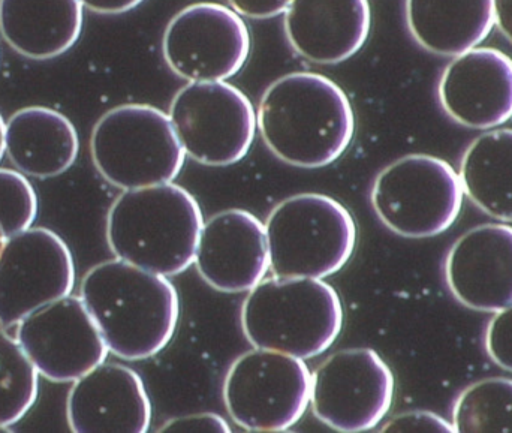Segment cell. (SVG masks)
Instances as JSON below:
<instances>
[{
  "label": "cell",
  "instance_id": "obj_5",
  "mask_svg": "<svg viewBox=\"0 0 512 433\" xmlns=\"http://www.w3.org/2000/svg\"><path fill=\"white\" fill-rule=\"evenodd\" d=\"M265 233L276 278H328L346 266L357 245V225L349 210L312 192L277 204L265 221Z\"/></svg>",
  "mask_w": 512,
  "mask_h": 433
},
{
  "label": "cell",
  "instance_id": "obj_2",
  "mask_svg": "<svg viewBox=\"0 0 512 433\" xmlns=\"http://www.w3.org/2000/svg\"><path fill=\"white\" fill-rule=\"evenodd\" d=\"M80 297L119 359H150L176 333L180 300L173 282L119 258L93 266L81 281Z\"/></svg>",
  "mask_w": 512,
  "mask_h": 433
},
{
  "label": "cell",
  "instance_id": "obj_26",
  "mask_svg": "<svg viewBox=\"0 0 512 433\" xmlns=\"http://www.w3.org/2000/svg\"><path fill=\"white\" fill-rule=\"evenodd\" d=\"M486 350L490 359L512 372V305L496 312L486 332Z\"/></svg>",
  "mask_w": 512,
  "mask_h": 433
},
{
  "label": "cell",
  "instance_id": "obj_15",
  "mask_svg": "<svg viewBox=\"0 0 512 433\" xmlns=\"http://www.w3.org/2000/svg\"><path fill=\"white\" fill-rule=\"evenodd\" d=\"M438 92L445 113L460 125L498 128L512 119V59L498 48H472L445 68Z\"/></svg>",
  "mask_w": 512,
  "mask_h": 433
},
{
  "label": "cell",
  "instance_id": "obj_28",
  "mask_svg": "<svg viewBox=\"0 0 512 433\" xmlns=\"http://www.w3.org/2000/svg\"><path fill=\"white\" fill-rule=\"evenodd\" d=\"M159 432H231L224 417L213 413L192 414L168 420Z\"/></svg>",
  "mask_w": 512,
  "mask_h": 433
},
{
  "label": "cell",
  "instance_id": "obj_21",
  "mask_svg": "<svg viewBox=\"0 0 512 433\" xmlns=\"http://www.w3.org/2000/svg\"><path fill=\"white\" fill-rule=\"evenodd\" d=\"M406 24L424 50L456 57L490 35L495 9L493 0H406Z\"/></svg>",
  "mask_w": 512,
  "mask_h": 433
},
{
  "label": "cell",
  "instance_id": "obj_6",
  "mask_svg": "<svg viewBox=\"0 0 512 433\" xmlns=\"http://www.w3.org/2000/svg\"><path fill=\"white\" fill-rule=\"evenodd\" d=\"M90 155L98 173L122 191L173 182L186 158L170 116L147 104L108 110L93 128Z\"/></svg>",
  "mask_w": 512,
  "mask_h": 433
},
{
  "label": "cell",
  "instance_id": "obj_30",
  "mask_svg": "<svg viewBox=\"0 0 512 433\" xmlns=\"http://www.w3.org/2000/svg\"><path fill=\"white\" fill-rule=\"evenodd\" d=\"M80 2L96 14L117 15L137 8L144 0H80Z\"/></svg>",
  "mask_w": 512,
  "mask_h": 433
},
{
  "label": "cell",
  "instance_id": "obj_25",
  "mask_svg": "<svg viewBox=\"0 0 512 433\" xmlns=\"http://www.w3.org/2000/svg\"><path fill=\"white\" fill-rule=\"evenodd\" d=\"M38 216V195L24 174L0 168V227L6 239L32 227Z\"/></svg>",
  "mask_w": 512,
  "mask_h": 433
},
{
  "label": "cell",
  "instance_id": "obj_18",
  "mask_svg": "<svg viewBox=\"0 0 512 433\" xmlns=\"http://www.w3.org/2000/svg\"><path fill=\"white\" fill-rule=\"evenodd\" d=\"M283 29L295 53L318 65L351 59L369 38V0H292Z\"/></svg>",
  "mask_w": 512,
  "mask_h": 433
},
{
  "label": "cell",
  "instance_id": "obj_3",
  "mask_svg": "<svg viewBox=\"0 0 512 433\" xmlns=\"http://www.w3.org/2000/svg\"><path fill=\"white\" fill-rule=\"evenodd\" d=\"M204 219L191 192L176 183L123 191L107 215L114 257L173 278L194 264Z\"/></svg>",
  "mask_w": 512,
  "mask_h": 433
},
{
  "label": "cell",
  "instance_id": "obj_13",
  "mask_svg": "<svg viewBox=\"0 0 512 433\" xmlns=\"http://www.w3.org/2000/svg\"><path fill=\"white\" fill-rule=\"evenodd\" d=\"M15 339L39 375L53 383H74L110 353L83 300L72 294L23 318Z\"/></svg>",
  "mask_w": 512,
  "mask_h": 433
},
{
  "label": "cell",
  "instance_id": "obj_31",
  "mask_svg": "<svg viewBox=\"0 0 512 433\" xmlns=\"http://www.w3.org/2000/svg\"><path fill=\"white\" fill-rule=\"evenodd\" d=\"M495 24L512 44V0H493Z\"/></svg>",
  "mask_w": 512,
  "mask_h": 433
},
{
  "label": "cell",
  "instance_id": "obj_22",
  "mask_svg": "<svg viewBox=\"0 0 512 433\" xmlns=\"http://www.w3.org/2000/svg\"><path fill=\"white\" fill-rule=\"evenodd\" d=\"M469 200L492 218L512 222V129H495L472 141L460 164Z\"/></svg>",
  "mask_w": 512,
  "mask_h": 433
},
{
  "label": "cell",
  "instance_id": "obj_16",
  "mask_svg": "<svg viewBox=\"0 0 512 433\" xmlns=\"http://www.w3.org/2000/svg\"><path fill=\"white\" fill-rule=\"evenodd\" d=\"M66 419L75 433H146L152 404L134 369L104 362L72 383Z\"/></svg>",
  "mask_w": 512,
  "mask_h": 433
},
{
  "label": "cell",
  "instance_id": "obj_4",
  "mask_svg": "<svg viewBox=\"0 0 512 433\" xmlns=\"http://www.w3.org/2000/svg\"><path fill=\"white\" fill-rule=\"evenodd\" d=\"M342 327L339 294L322 279L261 281L242 306L243 333L255 348L301 360L325 353Z\"/></svg>",
  "mask_w": 512,
  "mask_h": 433
},
{
  "label": "cell",
  "instance_id": "obj_7",
  "mask_svg": "<svg viewBox=\"0 0 512 433\" xmlns=\"http://www.w3.org/2000/svg\"><path fill=\"white\" fill-rule=\"evenodd\" d=\"M463 198L459 174L430 155L397 159L378 174L370 194L382 224L406 239H429L450 230Z\"/></svg>",
  "mask_w": 512,
  "mask_h": 433
},
{
  "label": "cell",
  "instance_id": "obj_17",
  "mask_svg": "<svg viewBox=\"0 0 512 433\" xmlns=\"http://www.w3.org/2000/svg\"><path fill=\"white\" fill-rule=\"evenodd\" d=\"M445 278L466 308L496 314L511 306V225L484 224L463 234L448 252Z\"/></svg>",
  "mask_w": 512,
  "mask_h": 433
},
{
  "label": "cell",
  "instance_id": "obj_24",
  "mask_svg": "<svg viewBox=\"0 0 512 433\" xmlns=\"http://www.w3.org/2000/svg\"><path fill=\"white\" fill-rule=\"evenodd\" d=\"M39 372L15 336L0 332V431H9L35 405Z\"/></svg>",
  "mask_w": 512,
  "mask_h": 433
},
{
  "label": "cell",
  "instance_id": "obj_1",
  "mask_svg": "<svg viewBox=\"0 0 512 433\" xmlns=\"http://www.w3.org/2000/svg\"><path fill=\"white\" fill-rule=\"evenodd\" d=\"M256 125L277 159L315 170L346 152L354 138L355 116L339 84L315 72H292L262 93Z\"/></svg>",
  "mask_w": 512,
  "mask_h": 433
},
{
  "label": "cell",
  "instance_id": "obj_20",
  "mask_svg": "<svg viewBox=\"0 0 512 433\" xmlns=\"http://www.w3.org/2000/svg\"><path fill=\"white\" fill-rule=\"evenodd\" d=\"M83 20L80 0H0V33L27 59H54L71 50Z\"/></svg>",
  "mask_w": 512,
  "mask_h": 433
},
{
  "label": "cell",
  "instance_id": "obj_11",
  "mask_svg": "<svg viewBox=\"0 0 512 433\" xmlns=\"http://www.w3.org/2000/svg\"><path fill=\"white\" fill-rule=\"evenodd\" d=\"M249 53L248 24L221 3L186 6L171 18L162 38L168 68L189 83L228 80L242 71Z\"/></svg>",
  "mask_w": 512,
  "mask_h": 433
},
{
  "label": "cell",
  "instance_id": "obj_27",
  "mask_svg": "<svg viewBox=\"0 0 512 433\" xmlns=\"http://www.w3.org/2000/svg\"><path fill=\"white\" fill-rule=\"evenodd\" d=\"M381 432H456L453 423L430 411H409L388 420Z\"/></svg>",
  "mask_w": 512,
  "mask_h": 433
},
{
  "label": "cell",
  "instance_id": "obj_32",
  "mask_svg": "<svg viewBox=\"0 0 512 433\" xmlns=\"http://www.w3.org/2000/svg\"><path fill=\"white\" fill-rule=\"evenodd\" d=\"M5 155V120L0 116V161Z\"/></svg>",
  "mask_w": 512,
  "mask_h": 433
},
{
  "label": "cell",
  "instance_id": "obj_14",
  "mask_svg": "<svg viewBox=\"0 0 512 433\" xmlns=\"http://www.w3.org/2000/svg\"><path fill=\"white\" fill-rule=\"evenodd\" d=\"M194 263L213 290L251 291L270 269L265 225L242 209L216 213L201 228Z\"/></svg>",
  "mask_w": 512,
  "mask_h": 433
},
{
  "label": "cell",
  "instance_id": "obj_23",
  "mask_svg": "<svg viewBox=\"0 0 512 433\" xmlns=\"http://www.w3.org/2000/svg\"><path fill=\"white\" fill-rule=\"evenodd\" d=\"M456 432H512V380L487 378L457 398L453 411Z\"/></svg>",
  "mask_w": 512,
  "mask_h": 433
},
{
  "label": "cell",
  "instance_id": "obj_8",
  "mask_svg": "<svg viewBox=\"0 0 512 433\" xmlns=\"http://www.w3.org/2000/svg\"><path fill=\"white\" fill-rule=\"evenodd\" d=\"M312 372L304 360L276 351L240 356L224 381V404L233 422L251 432L288 431L310 405Z\"/></svg>",
  "mask_w": 512,
  "mask_h": 433
},
{
  "label": "cell",
  "instance_id": "obj_12",
  "mask_svg": "<svg viewBox=\"0 0 512 433\" xmlns=\"http://www.w3.org/2000/svg\"><path fill=\"white\" fill-rule=\"evenodd\" d=\"M74 285V257L59 234L30 227L9 237L0 252V326H17L36 309L69 296Z\"/></svg>",
  "mask_w": 512,
  "mask_h": 433
},
{
  "label": "cell",
  "instance_id": "obj_9",
  "mask_svg": "<svg viewBox=\"0 0 512 433\" xmlns=\"http://www.w3.org/2000/svg\"><path fill=\"white\" fill-rule=\"evenodd\" d=\"M168 116L186 156L207 167H228L242 161L258 128L251 99L227 81L182 87Z\"/></svg>",
  "mask_w": 512,
  "mask_h": 433
},
{
  "label": "cell",
  "instance_id": "obj_29",
  "mask_svg": "<svg viewBox=\"0 0 512 433\" xmlns=\"http://www.w3.org/2000/svg\"><path fill=\"white\" fill-rule=\"evenodd\" d=\"M237 14L254 20L277 17L288 9L292 0H228Z\"/></svg>",
  "mask_w": 512,
  "mask_h": 433
},
{
  "label": "cell",
  "instance_id": "obj_33",
  "mask_svg": "<svg viewBox=\"0 0 512 433\" xmlns=\"http://www.w3.org/2000/svg\"><path fill=\"white\" fill-rule=\"evenodd\" d=\"M6 243V236L5 233H3V228L0 227V252H2L3 246H5Z\"/></svg>",
  "mask_w": 512,
  "mask_h": 433
},
{
  "label": "cell",
  "instance_id": "obj_10",
  "mask_svg": "<svg viewBox=\"0 0 512 433\" xmlns=\"http://www.w3.org/2000/svg\"><path fill=\"white\" fill-rule=\"evenodd\" d=\"M393 401V372L372 348L337 351L312 372L313 414L334 431L375 429Z\"/></svg>",
  "mask_w": 512,
  "mask_h": 433
},
{
  "label": "cell",
  "instance_id": "obj_19",
  "mask_svg": "<svg viewBox=\"0 0 512 433\" xmlns=\"http://www.w3.org/2000/svg\"><path fill=\"white\" fill-rule=\"evenodd\" d=\"M78 152L74 123L53 108H21L5 122V153L26 177L60 176L74 165Z\"/></svg>",
  "mask_w": 512,
  "mask_h": 433
}]
</instances>
